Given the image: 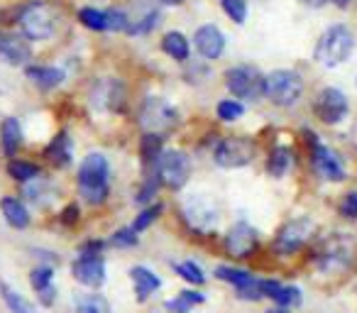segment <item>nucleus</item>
Instances as JSON below:
<instances>
[{"instance_id": "f257e3e1", "label": "nucleus", "mask_w": 357, "mask_h": 313, "mask_svg": "<svg viewBox=\"0 0 357 313\" xmlns=\"http://www.w3.org/2000/svg\"><path fill=\"white\" fill-rule=\"evenodd\" d=\"M108 179H110V165L105 154L91 152L84 157L79 167V194L89 206H100L108 199Z\"/></svg>"}, {"instance_id": "c03bdc74", "label": "nucleus", "mask_w": 357, "mask_h": 313, "mask_svg": "<svg viewBox=\"0 0 357 313\" xmlns=\"http://www.w3.org/2000/svg\"><path fill=\"white\" fill-rule=\"evenodd\" d=\"M54 287H47V289H42L40 291V301L45 303V306H52V303H54Z\"/></svg>"}, {"instance_id": "412c9836", "label": "nucleus", "mask_w": 357, "mask_h": 313, "mask_svg": "<svg viewBox=\"0 0 357 313\" xmlns=\"http://www.w3.org/2000/svg\"><path fill=\"white\" fill-rule=\"evenodd\" d=\"M0 144H3V152L6 157H15L17 149L22 144V128L15 118H6L0 125Z\"/></svg>"}, {"instance_id": "473e14b6", "label": "nucleus", "mask_w": 357, "mask_h": 313, "mask_svg": "<svg viewBox=\"0 0 357 313\" xmlns=\"http://www.w3.org/2000/svg\"><path fill=\"white\" fill-rule=\"evenodd\" d=\"M27 199L32 201L35 206H50V201L54 199V186L50 184V181H37V184H30L27 186Z\"/></svg>"}, {"instance_id": "f8f14e48", "label": "nucleus", "mask_w": 357, "mask_h": 313, "mask_svg": "<svg viewBox=\"0 0 357 313\" xmlns=\"http://www.w3.org/2000/svg\"><path fill=\"white\" fill-rule=\"evenodd\" d=\"M91 98L93 105L100 110H110V113H118L125 108V86L118 79H100L98 84L91 91Z\"/></svg>"}, {"instance_id": "f03ea898", "label": "nucleus", "mask_w": 357, "mask_h": 313, "mask_svg": "<svg viewBox=\"0 0 357 313\" xmlns=\"http://www.w3.org/2000/svg\"><path fill=\"white\" fill-rule=\"evenodd\" d=\"M352 47H355V37L347 30L345 25H333L328 27L321 35L316 45V61H321L323 66L333 69V66L342 64L347 56L352 54Z\"/></svg>"}, {"instance_id": "2eb2a0df", "label": "nucleus", "mask_w": 357, "mask_h": 313, "mask_svg": "<svg viewBox=\"0 0 357 313\" xmlns=\"http://www.w3.org/2000/svg\"><path fill=\"white\" fill-rule=\"evenodd\" d=\"M308 139H311V147H313V167L318 169V174L326 176L328 181H342L345 179V167L342 162L337 160L335 154L331 152L328 147H323L311 132H306Z\"/></svg>"}, {"instance_id": "dca6fc26", "label": "nucleus", "mask_w": 357, "mask_h": 313, "mask_svg": "<svg viewBox=\"0 0 357 313\" xmlns=\"http://www.w3.org/2000/svg\"><path fill=\"white\" fill-rule=\"evenodd\" d=\"M71 272H74L76 282L91 289L100 287L105 282V262L98 254H81L74 262V267H71Z\"/></svg>"}, {"instance_id": "e433bc0d", "label": "nucleus", "mask_w": 357, "mask_h": 313, "mask_svg": "<svg viewBox=\"0 0 357 313\" xmlns=\"http://www.w3.org/2000/svg\"><path fill=\"white\" fill-rule=\"evenodd\" d=\"M174 269L178 272V277H184L186 282H191V284H204L206 282L201 267H199V264H194V262H176V264H174Z\"/></svg>"}, {"instance_id": "49530a36", "label": "nucleus", "mask_w": 357, "mask_h": 313, "mask_svg": "<svg viewBox=\"0 0 357 313\" xmlns=\"http://www.w3.org/2000/svg\"><path fill=\"white\" fill-rule=\"evenodd\" d=\"M159 6H181L184 0H157Z\"/></svg>"}, {"instance_id": "5701e85b", "label": "nucleus", "mask_w": 357, "mask_h": 313, "mask_svg": "<svg viewBox=\"0 0 357 313\" xmlns=\"http://www.w3.org/2000/svg\"><path fill=\"white\" fill-rule=\"evenodd\" d=\"M162 49L172 56L174 61H186L191 54V47H189V40H186L181 32H167L162 40Z\"/></svg>"}, {"instance_id": "c85d7f7f", "label": "nucleus", "mask_w": 357, "mask_h": 313, "mask_svg": "<svg viewBox=\"0 0 357 313\" xmlns=\"http://www.w3.org/2000/svg\"><path fill=\"white\" fill-rule=\"evenodd\" d=\"M289 167H291V149H289V147H277L272 152V157H269V162H267V171L279 179V176L287 174Z\"/></svg>"}, {"instance_id": "de8ad7c7", "label": "nucleus", "mask_w": 357, "mask_h": 313, "mask_svg": "<svg viewBox=\"0 0 357 313\" xmlns=\"http://www.w3.org/2000/svg\"><path fill=\"white\" fill-rule=\"evenodd\" d=\"M303 3H306V6H313V8H318V6H323V3H326V0H303Z\"/></svg>"}, {"instance_id": "aec40b11", "label": "nucleus", "mask_w": 357, "mask_h": 313, "mask_svg": "<svg viewBox=\"0 0 357 313\" xmlns=\"http://www.w3.org/2000/svg\"><path fill=\"white\" fill-rule=\"evenodd\" d=\"M0 211H3L6 220L15 230H25L27 225H30V213H27L25 204H22V201H17L15 196H6V199L0 201Z\"/></svg>"}, {"instance_id": "58836bf2", "label": "nucleus", "mask_w": 357, "mask_h": 313, "mask_svg": "<svg viewBox=\"0 0 357 313\" xmlns=\"http://www.w3.org/2000/svg\"><path fill=\"white\" fill-rule=\"evenodd\" d=\"M52 279H54V272H52V267H37L35 272L30 274V282H32V287H35L37 291L52 287Z\"/></svg>"}, {"instance_id": "39448f33", "label": "nucleus", "mask_w": 357, "mask_h": 313, "mask_svg": "<svg viewBox=\"0 0 357 313\" xmlns=\"http://www.w3.org/2000/svg\"><path fill=\"white\" fill-rule=\"evenodd\" d=\"M303 93L301 76L296 71L279 69L272 71L264 81V96L272 100L274 105H294Z\"/></svg>"}, {"instance_id": "7c9ffc66", "label": "nucleus", "mask_w": 357, "mask_h": 313, "mask_svg": "<svg viewBox=\"0 0 357 313\" xmlns=\"http://www.w3.org/2000/svg\"><path fill=\"white\" fill-rule=\"evenodd\" d=\"M76 313H108V301L98 293H86L74 301Z\"/></svg>"}, {"instance_id": "9b49d317", "label": "nucleus", "mask_w": 357, "mask_h": 313, "mask_svg": "<svg viewBox=\"0 0 357 313\" xmlns=\"http://www.w3.org/2000/svg\"><path fill=\"white\" fill-rule=\"evenodd\" d=\"M313 110L326 125H335L345 118L350 105H347V98L340 89H323L313 103Z\"/></svg>"}, {"instance_id": "393cba45", "label": "nucleus", "mask_w": 357, "mask_h": 313, "mask_svg": "<svg viewBox=\"0 0 357 313\" xmlns=\"http://www.w3.org/2000/svg\"><path fill=\"white\" fill-rule=\"evenodd\" d=\"M215 277L223 279V282L233 284L238 291H243V289H250L257 284V279L252 277L250 272H245V269H235V267H218L215 269Z\"/></svg>"}, {"instance_id": "20e7f679", "label": "nucleus", "mask_w": 357, "mask_h": 313, "mask_svg": "<svg viewBox=\"0 0 357 313\" xmlns=\"http://www.w3.org/2000/svg\"><path fill=\"white\" fill-rule=\"evenodd\" d=\"M20 30L22 37H27L30 42L52 40L56 32V20L52 8L45 6V3H30L20 15Z\"/></svg>"}, {"instance_id": "6ab92c4d", "label": "nucleus", "mask_w": 357, "mask_h": 313, "mask_svg": "<svg viewBox=\"0 0 357 313\" xmlns=\"http://www.w3.org/2000/svg\"><path fill=\"white\" fill-rule=\"evenodd\" d=\"M27 79L35 86H40L42 91H52L66 79L64 69H56V66H27Z\"/></svg>"}, {"instance_id": "f704fd0d", "label": "nucleus", "mask_w": 357, "mask_h": 313, "mask_svg": "<svg viewBox=\"0 0 357 313\" xmlns=\"http://www.w3.org/2000/svg\"><path fill=\"white\" fill-rule=\"evenodd\" d=\"M220 6H223L225 15L238 25H243L245 17H248V3L245 0H220Z\"/></svg>"}, {"instance_id": "72a5a7b5", "label": "nucleus", "mask_w": 357, "mask_h": 313, "mask_svg": "<svg viewBox=\"0 0 357 313\" xmlns=\"http://www.w3.org/2000/svg\"><path fill=\"white\" fill-rule=\"evenodd\" d=\"M164 211V206L162 204H154V206H147V208H142L139 211V215L135 218V223H132V230L135 233H142V230H147L149 225L157 220V215Z\"/></svg>"}, {"instance_id": "cd10ccee", "label": "nucleus", "mask_w": 357, "mask_h": 313, "mask_svg": "<svg viewBox=\"0 0 357 313\" xmlns=\"http://www.w3.org/2000/svg\"><path fill=\"white\" fill-rule=\"evenodd\" d=\"M206 296L199 291H191V289H186V291H181L176 298H172V301H167V311L169 313H189L194 306H199V303H204Z\"/></svg>"}, {"instance_id": "8fccbe9b", "label": "nucleus", "mask_w": 357, "mask_h": 313, "mask_svg": "<svg viewBox=\"0 0 357 313\" xmlns=\"http://www.w3.org/2000/svg\"><path fill=\"white\" fill-rule=\"evenodd\" d=\"M333 3H335V6H347L350 0H333Z\"/></svg>"}, {"instance_id": "4be33fe9", "label": "nucleus", "mask_w": 357, "mask_h": 313, "mask_svg": "<svg viewBox=\"0 0 357 313\" xmlns=\"http://www.w3.org/2000/svg\"><path fill=\"white\" fill-rule=\"evenodd\" d=\"M130 277H132V282H135V293H137L139 301H144L149 293H154L159 287H162L159 277L147 267H132L130 269Z\"/></svg>"}, {"instance_id": "a878e982", "label": "nucleus", "mask_w": 357, "mask_h": 313, "mask_svg": "<svg viewBox=\"0 0 357 313\" xmlns=\"http://www.w3.org/2000/svg\"><path fill=\"white\" fill-rule=\"evenodd\" d=\"M0 296H3L6 306L10 308V313H37V308L22 293H17L13 287H8L6 282H0Z\"/></svg>"}, {"instance_id": "4468645a", "label": "nucleus", "mask_w": 357, "mask_h": 313, "mask_svg": "<svg viewBox=\"0 0 357 313\" xmlns=\"http://www.w3.org/2000/svg\"><path fill=\"white\" fill-rule=\"evenodd\" d=\"M311 230H313L311 220H306V218L291 220V223H287L282 230H279L277 243H274V250H277V252H282V254L296 252V250L308 240Z\"/></svg>"}, {"instance_id": "79ce46f5", "label": "nucleus", "mask_w": 357, "mask_h": 313, "mask_svg": "<svg viewBox=\"0 0 357 313\" xmlns=\"http://www.w3.org/2000/svg\"><path fill=\"white\" fill-rule=\"evenodd\" d=\"M157 184H159V179H149L147 184L139 189V194H137V204L139 206L149 204V201L154 199V194H157Z\"/></svg>"}, {"instance_id": "ddd939ff", "label": "nucleus", "mask_w": 357, "mask_h": 313, "mask_svg": "<svg viewBox=\"0 0 357 313\" xmlns=\"http://www.w3.org/2000/svg\"><path fill=\"white\" fill-rule=\"evenodd\" d=\"M259 243L257 230L250 223H235L225 235V250L230 257H250Z\"/></svg>"}, {"instance_id": "9d476101", "label": "nucleus", "mask_w": 357, "mask_h": 313, "mask_svg": "<svg viewBox=\"0 0 357 313\" xmlns=\"http://www.w3.org/2000/svg\"><path fill=\"white\" fill-rule=\"evenodd\" d=\"M125 15H128V35H147L157 27L162 10H159V3L154 0H135L132 6L125 8Z\"/></svg>"}, {"instance_id": "3c124183", "label": "nucleus", "mask_w": 357, "mask_h": 313, "mask_svg": "<svg viewBox=\"0 0 357 313\" xmlns=\"http://www.w3.org/2000/svg\"><path fill=\"white\" fill-rule=\"evenodd\" d=\"M355 86H357V76H355Z\"/></svg>"}, {"instance_id": "6e6552de", "label": "nucleus", "mask_w": 357, "mask_h": 313, "mask_svg": "<svg viewBox=\"0 0 357 313\" xmlns=\"http://www.w3.org/2000/svg\"><path fill=\"white\" fill-rule=\"evenodd\" d=\"M255 157V144L245 137H225L215 144L213 160L223 169H238V167H248Z\"/></svg>"}, {"instance_id": "c756f323", "label": "nucleus", "mask_w": 357, "mask_h": 313, "mask_svg": "<svg viewBox=\"0 0 357 313\" xmlns=\"http://www.w3.org/2000/svg\"><path fill=\"white\" fill-rule=\"evenodd\" d=\"M8 171L15 181H22V184H30L40 176V167L32 165V162H25V160H13L8 165Z\"/></svg>"}, {"instance_id": "a211bd4d", "label": "nucleus", "mask_w": 357, "mask_h": 313, "mask_svg": "<svg viewBox=\"0 0 357 313\" xmlns=\"http://www.w3.org/2000/svg\"><path fill=\"white\" fill-rule=\"evenodd\" d=\"M32 52L25 37L20 35H0V59H6L13 66H25Z\"/></svg>"}, {"instance_id": "f3484780", "label": "nucleus", "mask_w": 357, "mask_h": 313, "mask_svg": "<svg viewBox=\"0 0 357 313\" xmlns=\"http://www.w3.org/2000/svg\"><path fill=\"white\" fill-rule=\"evenodd\" d=\"M196 49L204 59H218L225 52V35L215 25H204L194 35Z\"/></svg>"}, {"instance_id": "09e8293b", "label": "nucleus", "mask_w": 357, "mask_h": 313, "mask_svg": "<svg viewBox=\"0 0 357 313\" xmlns=\"http://www.w3.org/2000/svg\"><path fill=\"white\" fill-rule=\"evenodd\" d=\"M269 313H289V311H287V308L279 306V308H272V311H269Z\"/></svg>"}, {"instance_id": "37998d69", "label": "nucleus", "mask_w": 357, "mask_h": 313, "mask_svg": "<svg viewBox=\"0 0 357 313\" xmlns=\"http://www.w3.org/2000/svg\"><path fill=\"white\" fill-rule=\"evenodd\" d=\"M340 211L345 218H357V191L345 196V201L340 204Z\"/></svg>"}, {"instance_id": "0eeeda50", "label": "nucleus", "mask_w": 357, "mask_h": 313, "mask_svg": "<svg viewBox=\"0 0 357 313\" xmlns=\"http://www.w3.org/2000/svg\"><path fill=\"white\" fill-rule=\"evenodd\" d=\"M264 81H267V76H262L259 69L248 64L233 66V69L225 71V86H228V91L235 98H259L264 93Z\"/></svg>"}, {"instance_id": "a19ab883", "label": "nucleus", "mask_w": 357, "mask_h": 313, "mask_svg": "<svg viewBox=\"0 0 357 313\" xmlns=\"http://www.w3.org/2000/svg\"><path fill=\"white\" fill-rule=\"evenodd\" d=\"M113 245L115 247H135L137 245V233L132 228H123L113 235Z\"/></svg>"}, {"instance_id": "a18cd8bd", "label": "nucleus", "mask_w": 357, "mask_h": 313, "mask_svg": "<svg viewBox=\"0 0 357 313\" xmlns=\"http://www.w3.org/2000/svg\"><path fill=\"white\" fill-rule=\"evenodd\" d=\"M76 218H79V208H76V206H69V208H66V213L61 215V220H64L66 225H74Z\"/></svg>"}, {"instance_id": "2f4dec72", "label": "nucleus", "mask_w": 357, "mask_h": 313, "mask_svg": "<svg viewBox=\"0 0 357 313\" xmlns=\"http://www.w3.org/2000/svg\"><path fill=\"white\" fill-rule=\"evenodd\" d=\"M79 22L93 32H108V22H105V10H96V8H84L79 10Z\"/></svg>"}, {"instance_id": "7ed1b4c3", "label": "nucleus", "mask_w": 357, "mask_h": 313, "mask_svg": "<svg viewBox=\"0 0 357 313\" xmlns=\"http://www.w3.org/2000/svg\"><path fill=\"white\" fill-rule=\"evenodd\" d=\"M139 125L144 132H169L178 125V110L159 96H147L139 105Z\"/></svg>"}, {"instance_id": "b1692460", "label": "nucleus", "mask_w": 357, "mask_h": 313, "mask_svg": "<svg viewBox=\"0 0 357 313\" xmlns=\"http://www.w3.org/2000/svg\"><path fill=\"white\" fill-rule=\"evenodd\" d=\"M47 157H50L52 165L66 167L71 162V137L66 132H59L47 147Z\"/></svg>"}, {"instance_id": "423d86ee", "label": "nucleus", "mask_w": 357, "mask_h": 313, "mask_svg": "<svg viewBox=\"0 0 357 313\" xmlns=\"http://www.w3.org/2000/svg\"><path fill=\"white\" fill-rule=\"evenodd\" d=\"M157 176H159V184H164L172 191H178L191 176L189 154L178 152V149H169V152H164L157 162Z\"/></svg>"}, {"instance_id": "4c0bfd02", "label": "nucleus", "mask_w": 357, "mask_h": 313, "mask_svg": "<svg viewBox=\"0 0 357 313\" xmlns=\"http://www.w3.org/2000/svg\"><path fill=\"white\" fill-rule=\"evenodd\" d=\"M105 22H108V32H125L128 30V15L120 8H108L105 10Z\"/></svg>"}, {"instance_id": "c9c22d12", "label": "nucleus", "mask_w": 357, "mask_h": 313, "mask_svg": "<svg viewBox=\"0 0 357 313\" xmlns=\"http://www.w3.org/2000/svg\"><path fill=\"white\" fill-rule=\"evenodd\" d=\"M215 113H218V118L225 120V123H233V120H238L240 115L245 113V105L240 103V100H220Z\"/></svg>"}, {"instance_id": "ea45409f", "label": "nucleus", "mask_w": 357, "mask_h": 313, "mask_svg": "<svg viewBox=\"0 0 357 313\" xmlns=\"http://www.w3.org/2000/svg\"><path fill=\"white\" fill-rule=\"evenodd\" d=\"M274 301H277L282 308L296 306V303H301V291H298L296 287H282L279 289V296L274 298Z\"/></svg>"}, {"instance_id": "bb28decb", "label": "nucleus", "mask_w": 357, "mask_h": 313, "mask_svg": "<svg viewBox=\"0 0 357 313\" xmlns=\"http://www.w3.org/2000/svg\"><path fill=\"white\" fill-rule=\"evenodd\" d=\"M162 147H164V137L157 132H144L142 142H139V154H142L144 165H154L162 157Z\"/></svg>"}, {"instance_id": "1a4fd4ad", "label": "nucleus", "mask_w": 357, "mask_h": 313, "mask_svg": "<svg viewBox=\"0 0 357 313\" xmlns=\"http://www.w3.org/2000/svg\"><path fill=\"white\" fill-rule=\"evenodd\" d=\"M218 201L208 194H191L184 199V218L196 230H211L218 223Z\"/></svg>"}]
</instances>
